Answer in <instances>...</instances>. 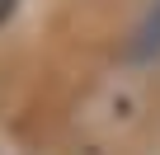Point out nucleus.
<instances>
[{"instance_id":"f03ea898","label":"nucleus","mask_w":160,"mask_h":155,"mask_svg":"<svg viewBox=\"0 0 160 155\" xmlns=\"http://www.w3.org/2000/svg\"><path fill=\"white\" fill-rule=\"evenodd\" d=\"M19 10V0H0V24H10V14Z\"/></svg>"},{"instance_id":"f257e3e1","label":"nucleus","mask_w":160,"mask_h":155,"mask_svg":"<svg viewBox=\"0 0 160 155\" xmlns=\"http://www.w3.org/2000/svg\"><path fill=\"white\" fill-rule=\"evenodd\" d=\"M132 56H137V61L160 56V0L146 10V19H141V24H137V33H132Z\"/></svg>"}]
</instances>
